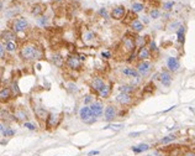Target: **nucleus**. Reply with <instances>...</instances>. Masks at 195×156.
<instances>
[{
  "label": "nucleus",
  "mask_w": 195,
  "mask_h": 156,
  "mask_svg": "<svg viewBox=\"0 0 195 156\" xmlns=\"http://www.w3.org/2000/svg\"><path fill=\"white\" fill-rule=\"evenodd\" d=\"M15 134V130H12L11 128H7V130H6V133L4 134V136L6 138V136H12Z\"/></svg>",
  "instance_id": "35"
},
{
  "label": "nucleus",
  "mask_w": 195,
  "mask_h": 156,
  "mask_svg": "<svg viewBox=\"0 0 195 156\" xmlns=\"http://www.w3.org/2000/svg\"><path fill=\"white\" fill-rule=\"evenodd\" d=\"M150 51L151 52H157V46H156V43L153 41L150 42Z\"/></svg>",
  "instance_id": "34"
},
{
  "label": "nucleus",
  "mask_w": 195,
  "mask_h": 156,
  "mask_svg": "<svg viewBox=\"0 0 195 156\" xmlns=\"http://www.w3.org/2000/svg\"><path fill=\"white\" fill-rule=\"evenodd\" d=\"M93 37H94V33H93V32H88V33L85 35V38H87V40H92Z\"/></svg>",
  "instance_id": "42"
},
{
  "label": "nucleus",
  "mask_w": 195,
  "mask_h": 156,
  "mask_svg": "<svg viewBox=\"0 0 195 156\" xmlns=\"http://www.w3.org/2000/svg\"><path fill=\"white\" fill-rule=\"evenodd\" d=\"M158 77H159L161 83H162L164 87H169V86L172 84V74H171V72H169V71L163 69V71L158 74Z\"/></svg>",
  "instance_id": "7"
},
{
  "label": "nucleus",
  "mask_w": 195,
  "mask_h": 156,
  "mask_svg": "<svg viewBox=\"0 0 195 156\" xmlns=\"http://www.w3.org/2000/svg\"><path fill=\"white\" fill-rule=\"evenodd\" d=\"M99 14H100V15H102V16H106V15H107V14H106V10H105V9H101V10L99 11Z\"/></svg>",
  "instance_id": "44"
},
{
  "label": "nucleus",
  "mask_w": 195,
  "mask_h": 156,
  "mask_svg": "<svg viewBox=\"0 0 195 156\" xmlns=\"http://www.w3.org/2000/svg\"><path fill=\"white\" fill-rule=\"evenodd\" d=\"M11 92H12V94H15V96H20V89H19V87H17V84H16L15 82L11 84Z\"/></svg>",
  "instance_id": "33"
},
{
  "label": "nucleus",
  "mask_w": 195,
  "mask_h": 156,
  "mask_svg": "<svg viewBox=\"0 0 195 156\" xmlns=\"http://www.w3.org/2000/svg\"><path fill=\"white\" fill-rule=\"evenodd\" d=\"M57 120H58V115H57V114H48V117H47V119H46L47 129L53 128V127L57 124Z\"/></svg>",
  "instance_id": "18"
},
{
  "label": "nucleus",
  "mask_w": 195,
  "mask_h": 156,
  "mask_svg": "<svg viewBox=\"0 0 195 156\" xmlns=\"http://www.w3.org/2000/svg\"><path fill=\"white\" fill-rule=\"evenodd\" d=\"M120 92L121 93H126V94H132V93L136 92V88H135V86H127V84H125V86L120 87Z\"/></svg>",
  "instance_id": "24"
},
{
  "label": "nucleus",
  "mask_w": 195,
  "mask_h": 156,
  "mask_svg": "<svg viewBox=\"0 0 195 156\" xmlns=\"http://www.w3.org/2000/svg\"><path fill=\"white\" fill-rule=\"evenodd\" d=\"M101 56H102L104 58H106V60H107V58H110V57H111V53H110V52H102V53H101Z\"/></svg>",
  "instance_id": "41"
},
{
  "label": "nucleus",
  "mask_w": 195,
  "mask_h": 156,
  "mask_svg": "<svg viewBox=\"0 0 195 156\" xmlns=\"http://www.w3.org/2000/svg\"><path fill=\"white\" fill-rule=\"evenodd\" d=\"M150 56H151V51H150V48H147V47H140V50H138V53H137V58L140 60V61H147L148 58H150Z\"/></svg>",
  "instance_id": "14"
},
{
  "label": "nucleus",
  "mask_w": 195,
  "mask_h": 156,
  "mask_svg": "<svg viewBox=\"0 0 195 156\" xmlns=\"http://www.w3.org/2000/svg\"><path fill=\"white\" fill-rule=\"evenodd\" d=\"M131 29H132L133 31H136V32H140V31L143 30V24H142L140 20L135 19V20L131 22Z\"/></svg>",
  "instance_id": "22"
},
{
  "label": "nucleus",
  "mask_w": 195,
  "mask_h": 156,
  "mask_svg": "<svg viewBox=\"0 0 195 156\" xmlns=\"http://www.w3.org/2000/svg\"><path fill=\"white\" fill-rule=\"evenodd\" d=\"M116 102L120 103L121 105H128L132 103V97L131 94H126V93H120L116 97Z\"/></svg>",
  "instance_id": "11"
},
{
  "label": "nucleus",
  "mask_w": 195,
  "mask_h": 156,
  "mask_svg": "<svg viewBox=\"0 0 195 156\" xmlns=\"http://www.w3.org/2000/svg\"><path fill=\"white\" fill-rule=\"evenodd\" d=\"M177 139V136L174 135V134H171V135H168V136H166V138H163V139H161L159 140V144H169V143H172V141H174Z\"/></svg>",
  "instance_id": "28"
},
{
  "label": "nucleus",
  "mask_w": 195,
  "mask_h": 156,
  "mask_svg": "<svg viewBox=\"0 0 195 156\" xmlns=\"http://www.w3.org/2000/svg\"><path fill=\"white\" fill-rule=\"evenodd\" d=\"M122 43H124V47L126 48L127 52H133L135 48H136V38H133V36H130V35H126L122 40Z\"/></svg>",
  "instance_id": "4"
},
{
  "label": "nucleus",
  "mask_w": 195,
  "mask_h": 156,
  "mask_svg": "<svg viewBox=\"0 0 195 156\" xmlns=\"http://www.w3.org/2000/svg\"><path fill=\"white\" fill-rule=\"evenodd\" d=\"M5 48H6V46H4V43H1V45H0V56H1V58H4Z\"/></svg>",
  "instance_id": "38"
},
{
  "label": "nucleus",
  "mask_w": 195,
  "mask_h": 156,
  "mask_svg": "<svg viewBox=\"0 0 195 156\" xmlns=\"http://www.w3.org/2000/svg\"><path fill=\"white\" fill-rule=\"evenodd\" d=\"M125 15H126V9H125V6H116V7H114L112 11H111V17H112L114 20H121V19H124Z\"/></svg>",
  "instance_id": "8"
},
{
  "label": "nucleus",
  "mask_w": 195,
  "mask_h": 156,
  "mask_svg": "<svg viewBox=\"0 0 195 156\" xmlns=\"http://www.w3.org/2000/svg\"><path fill=\"white\" fill-rule=\"evenodd\" d=\"M183 156H195V151H192V150H188V151H185Z\"/></svg>",
  "instance_id": "40"
},
{
  "label": "nucleus",
  "mask_w": 195,
  "mask_h": 156,
  "mask_svg": "<svg viewBox=\"0 0 195 156\" xmlns=\"http://www.w3.org/2000/svg\"><path fill=\"white\" fill-rule=\"evenodd\" d=\"M35 113H36V115L40 118V119H47V113H46V110H45V108H37L36 110H35Z\"/></svg>",
  "instance_id": "26"
},
{
  "label": "nucleus",
  "mask_w": 195,
  "mask_h": 156,
  "mask_svg": "<svg viewBox=\"0 0 195 156\" xmlns=\"http://www.w3.org/2000/svg\"><path fill=\"white\" fill-rule=\"evenodd\" d=\"M12 92H11V88H2L0 91V98H1V102H6L10 99Z\"/></svg>",
  "instance_id": "19"
},
{
  "label": "nucleus",
  "mask_w": 195,
  "mask_h": 156,
  "mask_svg": "<svg viewBox=\"0 0 195 156\" xmlns=\"http://www.w3.org/2000/svg\"><path fill=\"white\" fill-rule=\"evenodd\" d=\"M38 24H40V25H42V26H45V25L47 24V17H46V16L40 17V19H38Z\"/></svg>",
  "instance_id": "36"
},
{
  "label": "nucleus",
  "mask_w": 195,
  "mask_h": 156,
  "mask_svg": "<svg viewBox=\"0 0 195 156\" xmlns=\"http://www.w3.org/2000/svg\"><path fill=\"white\" fill-rule=\"evenodd\" d=\"M98 154H99V151H90V153H89V156L98 155Z\"/></svg>",
  "instance_id": "47"
},
{
  "label": "nucleus",
  "mask_w": 195,
  "mask_h": 156,
  "mask_svg": "<svg viewBox=\"0 0 195 156\" xmlns=\"http://www.w3.org/2000/svg\"><path fill=\"white\" fill-rule=\"evenodd\" d=\"M177 37H178L179 43H184V41H185V26H179L178 27Z\"/></svg>",
  "instance_id": "20"
},
{
  "label": "nucleus",
  "mask_w": 195,
  "mask_h": 156,
  "mask_svg": "<svg viewBox=\"0 0 195 156\" xmlns=\"http://www.w3.org/2000/svg\"><path fill=\"white\" fill-rule=\"evenodd\" d=\"M173 6H174V1H167V2L163 4V9L166 11H171L173 9Z\"/></svg>",
  "instance_id": "32"
},
{
  "label": "nucleus",
  "mask_w": 195,
  "mask_h": 156,
  "mask_svg": "<svg viewBox=\"0 0 195 156\" xmlns=\"http://www.w3.org/2000/svg\"><path fill=\"white\" fill-rule=\"evenodd\" d=\"M150 1H151V0H150Z\"/></svg>",
  "instance_id": "48"
},
{
  "label": "nucleus",
  "mask_w": 195,
  "mask_h": 156,
  "mask_svg": "<svg viewBox=\"0 0 195 156\" xmlns=\"http://www.w3.org/2000/svg\"><path fill=\"white\" fill-rule=\"evenodd\" d=\"M90 102H92V96H87V97H85L84 103H85V104H88V103H90Z\"/></svg>",
  "instance_id": "43"
},
{
  "label": "nucleus",
  "mask_w": 195,
  "mask_h": 156,
  "mask_svg": "<svg viewBox=\"0 0 195 156\" xmlns=\"http://www.w3.org/2000/svg\"><path fill=\"white\" fill-rule=\"evenodd\" d=\"M142 20H143V22H145V24H148V22H150V20H148V17H147V16H143V17H142Z\"/></svg>",
  "instance_id": "45"
},
{
  "label": "nucleus",
  "mask_w": 195,
  "mask_h": 156,
  "mask_svg": "<svg viewBox=\"0 0 195 156\" xmlns=\"http://www.w3.org/2000/svg\"><path fill=\"white\" fill-rule=\"evenodd\" d=\"M80 58L79 56L77 55H71L68 58H67V66L71 68V69H79L82 63H80Z\"/></svg>",
  "instance_id": "5"
},
{
  "label": "nucleus",
  "mask_w": 195,
  "mask_h": 156,
  "mask_svg": "<svg viewBox=\"0 0 195 156\" xmlns=\"http://www.w3.org/2000/svg\"><path fill=\"white\" fill-rule=\"evenodd\" d=\"M27 26H28L27 20L24 19V17H19L12 24V31L14 32H22V31H25L27 29Z\"/></svg>",
  "instance_id": "3"
},
{
  "label": "nucleus",
  "mask_w": 195,
  "mask_h": 156,
  "mask_svg": "<svg viewBox=\"0 0 195 156\" xmlns=\"http://www.w3.org/2000/svg\"><path fill=\"white\" fill-rule=\"evenodd\" d=\"M122 74L126 76V77H131V78H140L141 74L138 73L137 68H133V67H125L122 68Z\"/></svg>",
  "instance_id": "12"
},
{
  "label": "nucleus",
  "mask_w": 195,
  "mask_h": 156,
  "mask_svg": "<svg viewBox=\"0 0 195 156\" xmlns=\"http://www.w3.org/2000/svg\"><path fill=\"white\" fill-rule=\"evenodd\" d=\"M52 61H53L54 66L62 67V66H63V62H64V58H63V56H62L61 53H54L53 57H52Z\"/></svg>",
  "instance_id": "21"
},
{
  "label": "nucleus",
  "mask_w": 195,
  "mask_h": 156,
  "mask_svg": "<svg viewBox=\"0 0 195 156\" xmlns=\"http://www.w3.org/2000/svg\"><path fill=\"white\" fill-rule=\"evenodd\" d=\"M116 108L114 105H109L106 107L105 112H104V117H105V120L106 122H112L115 118H116Z\"/></svg>",
  "instance_id": "10"
},
{
  "label": "nucleus",
  "mask_w": 195,
  "mask_h": 156,
  "mask_svg": "<svg viewBox=\"0 0 195 156\" xmlns=\"http://www.w3.org/2000/svg\"><path fill=\"white\" fill-rule=\"evenodd\" d=\"M68 88H69V91H71V92H73V91H74V92H77V91H78V89H77V86H76V84H73V83H69V84H68Z\"/></svg>",
  "instance_id": "39"
},
{
  "label": "nucleus",
  "mask_w": 195,
  "mask_h": 156,
  "mask_svg": "<svg viewBox=\"0 0 195 156\" xmlns=\"http://www.w3.org/2000/svg\"><path fill=\"white\" fill-rule=\"evenodd\" d=\"M152 69V63L148 61H141L137 65V71L141 76H147Z\"/></svg>",
  "instance_id": "6"
},
{
  "label": "nucleus",
  "mask_w": 195,
  "mask_h": 156,
  "mask_svg": "<svg viewBox=\"0 0 195 156\" xmlns=\"http://www.w3.org/2000/svg\"><path fill=\"white\" fill-rule=\"evenodd\" d=\"M110 93H111V84H105V87L99 92V94H100V97L101 98H107L109 96H110Z\"/></svg>",
  "instance_id": "25"
},
{
  "label": "nucleus",
  "mask_w": 195,
  "mask_h": 156,
  "mask_svg": "<svg viewBox=\"0 0 195 156\" xmlns=\"http://www.w3.org/2000/svg\"><path fill=\"white\" fill-rule=\"evenodd\" d=\"M137 135H141V131H138V133H131L130 134V136H137Z\"/></svg>",
  "instance_id": "46"
},
{
  "label": "nucleus",
  "mask_w": 195,
  "mask_h": 156,
  "mask_svg": "<svg viewBox=\"0 0 195 156\" xmlns=\"http://www.w3.org/2000/svg\"><path fill=\"white\" fill-rule=\"evenodd\" d=\"M92 89L93 91H95V92H100L104 87H105V81H104V78H100V77H98V78H94L93 81H92Z\"/></svg>",
  "instance_id": "13"
},
{
  "label": "nucleus",
  "mask_w": 195,
  "mask_h": 156,
  "mask_svg": "<svg viewBox=\"0 0 195 156\" xmlns=\"http://www.w3.org/2000/svg\"><path fill=\"white\" fill-rule=\"evenodd\" d=\"M15 118H17L19 120H26L27 119V114L24 109H19L17 112H15Z\"/></svg>",
  "instance_id": "27"
},
{
  "label": "nucleus",
  "mask_w": 195,
  "mask_h": 156,
  "mask_svg": "<svg viewBox=\"0 0 195 156\" xmlns=\"http://www.w3.org/2000/svg\"><path fill=\"white\" fill-rule=\"evenodd\" d=\"M45 10H46V5H43V4H35L31 7V14L35 15V16H40V15H42L45 12Z\"/></svg>",
  "instance_id": "16"
},
{
  "label": "nucleus",
  "mask_w": 195,
  "mask_h": 156,
  "mask_svg": "<svg viewBox=\"0 0 195 156\" xmlns=\"http://www.w3.org/2000/svg\"><path fill=\"white\" fill-rule=\"evenodd\" d=\"M167 67L171 72H177L180 68V62L177 57H169L167 60Z\"/></svg>",
  "instance_id": "9"
},
{
  "label": "nucleus",
  "mask_w": 195,
  "mask_h": 156,
  "mask_svg": "<svg viewBox=\"0 0 195 156\" xmlns=\"http://www.w3.org/2000/svg\"><path fill=\"white\" fill-rule=\"evenodd\" d=\"M20 55L26 61H33V60H37V58L41 57V51L36 45L27 43V45L22 46V48L20 51Z\"/></svg>",
  "instance_id": "1"
},
{
  "label": "nucleus",
  "mask_w": 195,
  "mask_h": 156,
  "mask_svg": "<svg viewBox=\"0 0 195 156\" xmlns=\"http://www.w3.org/2000/svg\"><path fill=\"white\" fill-rule=\"evenodd\" d=\"M90 109H92V112H93V114H94V117H95V118H98V117H101V115H102V113H104L102 104H101V103H99V102L92 103Z\"/></svg>",
  "instance_id": "15"
},
{
  "label": "nucleus",
  "mask_w": 195,
  "mask_h": 156,
  "mask_svg": "<svg viewBox=\"0 0 195 156\" xmlns=\"http://www.w3.org/2000/svg\"><path fill=\"white\" fill-rule=\"evenodd\" d=\"M6 50L9 51V52H14V51H16V48H17V45L14 42V41H9V42H6Z\"/></svg>",
  "instance_id": "30"
},
{
  "label": "nucleus",
  "mask_w": 195,
  "mask_h": 156,
  "mask_svg": "<svg viewBox=\"0 0 195 156\" xmlns=\"http://www.w3.org/2000/svg\"><path fill=\"white\" fill-rule=\"evenodd\" d=\"M159 15H161V12H159L157 9H152V10L150 11V16H151V19H153V20L158 19V17H159Z\"/></svg>",
  "instance_id": "31"
},
{
  "label": "nucleus",
  "mask_w": 195,
  "mask_h": 156,
  "mask_svg": "<svg viewBox=\"0 0 195 156\" xmlns=\"http://www.w3.org/2000/svg\"><path fill=\"white\" fill-rule=\"evenodd\" d=\"M1 38L5 40L6 42H9V41H14V40H16L17 36H16V32H14L12 30H5V31L1 32Z\"/></svg>",
  "instance_id": "17"
},
{
  "label": "nucleus",
  "mask_w": 195,
  "mask_h": 156,
  "mask_svg": "<svg viewBox=\"0 0 195 156\" xmlns=\"http://www.w3.org/2000/svg\"><path fill=\"white\" fill-rule=\"evenodd\" d=\"M150 150V145L148 144H140L137 146H132V151L136 153V154H140L142 151H147Z\"/></svg>",
  "instance_id": "23"
},
{
  "label": "nucleus",
  "mask_w": 195,
  "mask_h": 156,
  "mask_svg": "<svg viewBox=\"0 0 195 156\" xmlns=\"http://www.w3.org/2000/svg\"><path fill=\"white\" fill-rule=\"evenodd\" d=\"M79 117H80V119H82L84 123H87V124H93V123L95 122V117H94V114H93L90 107H87V105L83 107V108L79 110Z\"/></svg>",
  "instance_id": "2"
},
{
  "label": "nucleus",
  "mask_w": 195,
  "mask_h": 156,
  "mask_svg": "<svg viewBox=\"0 0 195 156\" xmlns=\"http://www.w3.org/2000/svg\"><path fill=\"white\" fill-rule=\"evenodd\" d=\"M143 9H145V6L141 2H133L132 4V12H141Z\"/></svg>",
  "instance_id": "29"
},
{
  "label": "nucleus",
  "mask_w": 195,
  "mask_h": 156,
  "mask_svg": "<svg viewBox=\"0 0 195 156\" xmlns=\"http://www.w3.org/2000/svg\"><path fill=\"white\" fill-rule=\"evenodd\" d=\"M24 127L27 128V129H30V130H35V129H36V127L32 125L31 123H24Z\"/></svg>",
  "instance_id": "37"
}]
</instances>
